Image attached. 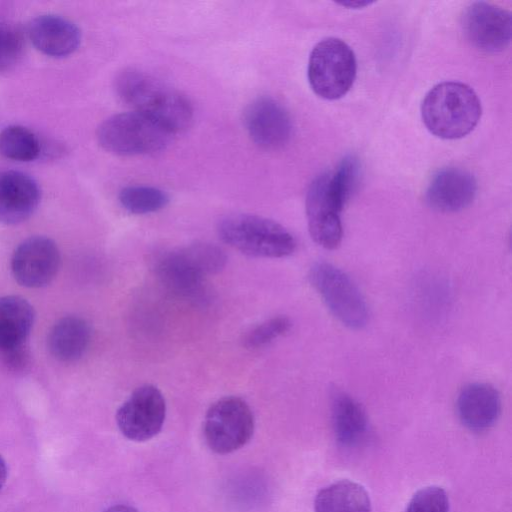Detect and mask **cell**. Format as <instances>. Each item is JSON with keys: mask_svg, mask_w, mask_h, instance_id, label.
<instances>
[{"mask_svg": "<svg viewBox=\"0 0 512 512\" xmlns=\"http://www.w3.org/2000/svg\"><path fill=\"white\" fill-rule=\"evenodd\" d=\"M118 97L133 111L142 113L173 135L187 130L194 117L190 100L180 91L136 68H126L115 78Z\"/></svg>", "mask_w": 512, "mask_h": 512, "instance_id": "6da1fadb", "label": "cell"}, {"mask_svg": "<svg viewBox=\"0 0 512 512\" xmlns=\"http://www.w3.org/2000/svg\"><path fill=\"white\" fill-rule=\"evenodd\" d=\"M224 251L210 243H194L166 250L157 255L153 269L159 281L172 293L190 300H201L207 276L226 264Z\"/></svg>", "mask_w": 512, "mask_h": 512, "instance_id": "7a4b0ae2", "label": "cell"}, {"mask_svg": "<svg viewBox=\"0 0 512 512\" xmlns=\"http://www.w3.org/2000/svg\"><path fill=\"white\" fill-rule=\"evenodd\" d=\"M481 102L475 91L462 82L435 85L421 104V117L430 133L442 139L468 135L481 117Z\"/></svg>", "mask_w": 512, "mask_h": 512, "instance_id": "3957f363", "label": "cell"}, {"mask_svg": "<svg viewBox=\"0 0 512 512\" xmlns=\"http://www.w3.org/2000/svg\"><path fill=\"white\" fill-rule=\"evenodd\" d=\"M217 233L225 244L251 257L282 258L296 249L294 236L284 226L259 215H226L219 220Z\"/></svg>", "mask_w": 512, "mask_h": 512, "instance_id": "277c9868", "label": "cell"}, {"mask_svg": "<svg viewBox=\"0 0 512 512\" xmlns=\"http://www.w3.org/2000/svg\"><path fill=\"white\" fill-rule=\"evenodd\" d=\"M174 135L148 116L129 111L110 116L97 130L99 145L119 156H136L164 149Z\"/></svg>", "mask_w": 512, "mask_h": 512, "instance_id": "5b68a950", "label": "cell"}, {"mask_svg": "<svg viewBox=\"0 0 512 512\" xmlns=\"http://www.w3.org/2000/svg\"><path fill=\"white\" fill-rule=\"evenodd\" d=\"M356 71L355 54L341 39L325 38L310 53L308 81L314 93L323 99L343 97L352 87Z\"/></svg>", "mask_w": 512, "mask_h": 512, "instance_id": "8992f818", "label": "cell"}, {"mask_svg": "<svg viewBox=\"0 0 512 512\" xmlns=\"http://www.w3.org/2000/svg\"><path fill=\"white\" fill-rule=\"evenodd\" d=\"M309 281L333 316L350 329H361L369 320L366 300L353 280L331 263L320 261L309 271Z\"/></svg>", "mask_w": 512, "mask_h": 512, "instance_id": "52a82bcc", "label": "cell"}, {"mask_svg": "<svg viewBox=\"0 0 512 512\" xmlns=\"http://www.w3.org/2000/svg\"><path fill=\"white\" fill-rule=\"evenodd\" d=\"M254 427V415L248 403L237 396H226L207 410L203 434L212 451L228 454L249 442Z\"/></svg>", "mask_w": 512, "mask_h": 512, "instance_id": "ba28073f", "label": "cell"}, {"mask_svg": "<svg viewBox=\"0 0 512 512\" xmlns=\"http://www.w3.org/2000/svg\"><path fill=\"white\" fill-rule=\"evenodd\" d=\"M166 402L162 392L152 384L137 387L116 413L121 433L142 442L157 435L165 421Z\"/></svg>", "mask_w": 512, "mask_h": 512, "instance_id": "9c48e42d", "label": "cell"}, {"mask_svg": "<svg viewBox=\"0 0 512 512\" xmlns=\"http://www.w3.org/2000/svg\"><path fill=\"white\" fill-rule=\"evenodd\" d=\"M461 26L466 39L481 51L496 53L510 44L511 13L493 3H471L461 16Z\"/></svg>", "mask_w": 512, "mask_h": 512, "instance_id": "30bf717a", "label": "cell"}, {"mask_svg": "<svg viewBox=\"0 0 512 512\" xmlns=\"http://www.w3.org/2000/svg\"><path fill=\"white\" fill-rule=\"evenodd\" d=\"M60 266V253L56 243L46 236H31L21 242L11 259L15 280L28 288L49 284Z\"/></svg>", "mask_w": 512, "mask_h": 512, "instance_id": "8fae6325", "label": "cell"}, {"mask_svg": "<svg viewBox=\"0 0 512 512\" xmlns=\"http://www.w3.org/2000/svg\"><path fill=\"white\" fill-rule=\"evenodd\" d=\"M340 207L329 190V172L314 178L306 195V216L311 238L325 249H335L343 236Z\"/></svg>", "mask_w": 512, "mask_h": 512, "instance_id": "7c38bea8", "label": "cell"}, {"mask_svg": "<svg viewBox=\"0 0 512 512\" xmlns=\"http://www.w3.org/2000/svg\"><path fill=\"white\" fill-rule=\"evenodd\" d=\"M243 122L251 140L265 150L283 147L292 134L288 111L277 100L267 96L258 97L248 104Z\"/></svg>", "mask_w": 512, "mask_h": 512, "instance_id": "4fadbf2b", "label": "cell"}, {"mask_svg": "<svg viewBox=\"0 0 512 512\" xmlns=\"http://www.w3.org/2000/svg\"><path fill=\"white\" fill-rule=\"evenodd\" d=\"M477 192V182L467 170L445 167L431 178L426 192L427 204L439 212H457L468 207Z\"/></svg>", "mask_w": 512, "mask_h": 512, "instance_id": "5bb4252c", "label": "cell"}, {"mask_svg": "<svg viewBox=\"0 0 512 512\" xmlns=\"http://www.w3.org/2000/svg\"><path fill=\"white\" fill-rule=\"evenodd\" d=\"M41 199L38 183L17 170L0 171V223L14 225L27 220Z\"/></svg>", "mask_w": 512, "mask_h": 512, "instance_id": "9a60e30c", "label": "cell"}, {"mask_svg": "<svg viewBox=\"0 0 512 512\" xmlns=\"http://www.w3.org/2000/svg\"><path fill=\"white\" fill-rule=\"evenodd\" d=\"M460 422L470 431L490 429L501 414V398L498 391L483 382L470 383L462 388L456 401Z\"/></svg>", "mask_w": 512, "mask_h": 512, "instance_id": "2e32d148", "label": "cell"}, {"mask_svg": "<svg viewBox=\"0 0 512 512\" xmlns=\"http://www.w3.org/2000/svg\"><path fill=\"white\" fill-rule=\"evenodd\" d=\"M28 36L34 47L50 57H66L74 53L81 42V32L71 21L58 15L44 14L32 19Z\"/></svg>", "mask_w": 512, "mask_h": 512, "instance_id": "e0dca14e", "label": "cell"}, {"mask_svg": "<svg viewBox=\"0 0 512 512\" xmlns=\"http://www.w3.org/2000/svg\"><path fill=\"white\" fill-rule=\"evenodd\" d=\"M335 438L344 447H356L368 436L369 422L362 405L345 392H336L331 404Z\"/></svg>", "mask_w": 512, "mask_h": 512, "instance_id": "ac0fdd59", "label": "cell"}, {"mask_svg": "<svg viewBox=\"0 0 512 512\" xmlns=\"http://www.w3.org/2000/svg\"><path fill=\"white\" fill-rule=\"evenodd\" d=\"M91 340V328L83 318L67 316L60 319L48 335V349L62 362L78 360L86 352Z\"/></svg>", "mask_w": 512, "mask_h": 512, "instance_id": "d6986e66", "label": "cell"}, {"mask_svg": "<svg viewBox=\"0 0 512 512\" xmlns=\"http://www.w3.org/2000/svg\"><path fill=\"white\" fill-rule=\"evenodd\" d=\"M34 317L33 307L24 298L0 297V351L25 344Z\"/></svg>", "mask_w": 512, "mask_h": 512, "instance_id": "ffe728a7", "label": "cell"}, {"mask_svg": "<svg viewBox=\"0 0 512 512\" xmlns=\"http://www.w3.org/2000/svg\"><path fill=\"white\" fill-rule=\"evenodd\" d=\"M315 512H371V502L364 487L350 480H340L322 488L314 501Z\"/></svg>", "mask_w": 512, "mask_h": 512, "instance_id": "44dd1931", "label": "cell"}, {"mask_svg": "<svg viewBox=\"0 0 512 512\" xmlns=\"http://www.w3.org/2000/svg\"><path fill=\"white\" fill-rule=\"evenodd\" d=\"M40 143L28 128L10 125L0 132V154L15 161L28 162L38 158Z\"/></svg>", "mask_w": 512, "mask_h": 512, "instance_id": "7402d4cb", "label": "cell"}, {"mask_svg": "<svg viewBox=\"0 0 512 512\" xmlns=\"http://www.w3.org/2000/svg\"><path fill=\"white\" fill-rule=\"evenodd\" d=\"M118 198L126 211L137 215L157 212L169 202L165 191L146 185L127 186L120 191Z\"/></svg>", "mask_w": 512, "mask_h": 512, "instance_id": "603a6c76", "label": "cell"}, {"mask_svg": "<svg viewBox=\"0 0 512 512\" xmlns=\"http://www.w3.org/2000/svg\"><path fill=\"white\" fill-rule=\"evenodd\" d=\"M360 168L359 159L354 155H347L341 160L335 171L329 173V190L341 210L358 186Z\"/></svg>", "mask_w": 512, "mask_h": 512, "instance_id": "cb8c5ba5", "label": "cell"}, {"mask_svg": "<svg viewBox=\"0 0 512 512\" xmlns=\"http://www.w3.org/2000/svg\"><path fill=\"white\" fill-rule=\"evenodd\" d=\"M24 36L20 25L0 15V72L12 69L21 59Z\"/></svg>", "mask_w": 512, "mask_h": 512, "instance_id": "d4e9b609", "label": "cell"}, {"mask_svg": "<svg viewBox=\"0 0 512 512\" xmlns=\"http://www.w3.org/2000/svg\"><path fill=\"white\" fill-rule=\"evenodd\" d=\"M291 327L292 322L287 316L271 317L251 328L243 338V345L248 349L265 347L286 334Z\"/></svg>", "mask_w": 512, "mask_h": 512, "instance_id": "484cf974", "label": "cell"}, {"mask_svg": "<svg viewBox=\"0 0 512 512\" xmlns=\"http://www.w3.org/2000/svg\"><path fill=\"white\" fill-rule=\"evenodd\" d=\"M404 512H449V499L445 490L428 486L417 491Z\"/></svg>", "mask_w": 512, "mask_h": 512, "instance_id": "4316f807", "label": "cell"}, {"mask_svg": "<svg viewBox=\"0 0 512 512\" xmlns=\"http://www.w3.org/2000/svg\"><path fill=\"white\" fill-rule=\"evenodd\" d=\"M2 363L12 372H22L30 363V353L26 344L0 351Z\"/></svg>", "mask_w": 512, "mask_h": 512, "instance_id": "83f0119b", "label": "cell"}, {"mask_svg": "<svg viewBox=\"0 0 512 512\" xmlns=\"http://www.w3.org/2000/svg\"><path fill=\"white\" fill-rule=\"evenodd\" d=\"M372 1H366V0H347V1H340L337 2V4L350 8V9H358V8H364L366 6H369L372 4Z\"/></svg>", "mask_w": 512, "mask_h": 512, "instance_id": "f1b7e54d", "label": "cell"}, {"mask_svg": "<svg viewBox=\"0 0 512 512\" xmlns=\"http://www.w3.org/2000/svg\"><path fill=\"white\" fill-rule=\"evenodd\" d=\"M104 512H138V510L129 505L118 504L109 507Z\"/></svg>", "mask_w": 512, "mask_h": 512, "instance_id": "f546056e", "label": "cell"}, {"mask_svg": "<svg viewBox=\"0 0 512 512\" xmlns=\"http://www.w3.org/2000/svg\"><path fill=\"white\" fill-rule=\"evenodd\" d=\"M7 478V466L3 458L0 456V490Z\"/></svg>", "mask_w": 512, "mask_h": 512, "instance_id": "4dcf8cb0", "label": "cell"}]
</instances>
